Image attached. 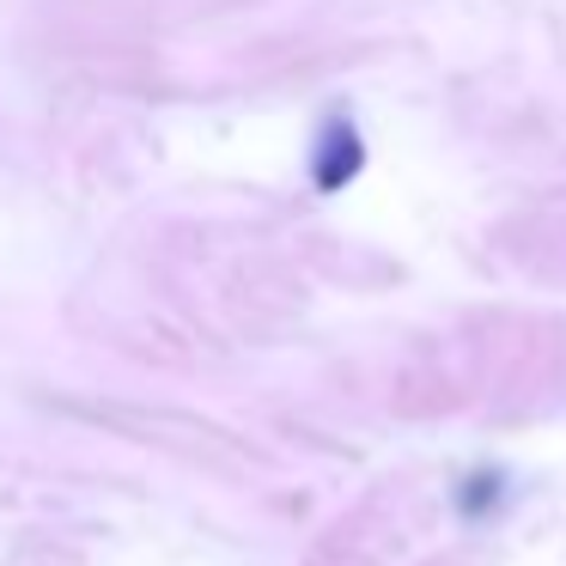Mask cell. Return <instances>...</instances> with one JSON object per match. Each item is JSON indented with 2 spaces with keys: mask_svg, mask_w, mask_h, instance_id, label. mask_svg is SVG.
Returning <instances> with one entry per match:
<instances>
[{
  "mask_svg": "<svg viewBox=\"0 0 566 566\" xmlns=\"http://www.w3.org/2000/svg\"><path fill=\"white\" fill-rule=\"evenodd\" d=\"M359 171H366V147H359V128L347 123V116L323 123L317 153H311V184H317L323 196H335V189H347Z\"/></svg>",
  "mask_w": 566,
  "mask_h": 566,
  "instance_id": "6da1fadb",
  "label": "cell"
}]
</instances>
